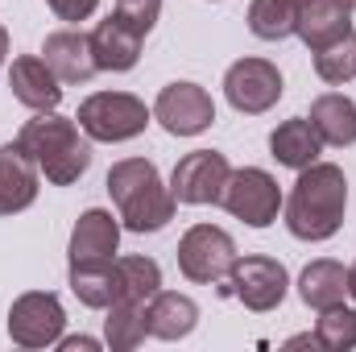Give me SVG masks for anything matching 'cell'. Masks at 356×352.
Listing matches in <instances>:
<instances>
[{"mask_svg":"<svg viewBox=\"0 0 356 352\" xmlns=\"http://www.w3.org/2000/svg\"><path fill=\"white\" fill-rule=\"evenodd\" d=\"M220 207L236 220H245L249 228H269L282 211V186L277 178L261 170V166H245V170H232L224 182V199Z\"/></svg>","mask_w":356,"mask_h":352,"instance_id":"cell-6","label":"cell"},{"mask_svg":"<svg viewBox=\"0 0 356 352\" xmlns=\"http://www.w3.org/2000/svg\"><path fill=\"white\" fill-rule=\"evenodd\" d=\"M42 58L46 67L58 75V83H88L91 75L99 71L95 58H91V42L88 33H75V29H58L42 42Z\"/></svg>","mask_w":356,"mask_h":352,"instance_id":"cell-16","label":"cell"},{"mask_svg":"<svg viewBox=\"0 0 356 352\" xmlns=\"http://www.w3.org/2000/svg\"><path fill=\"white\" fill-rule=\"evenodd\" d=\"M8 88L13 95L25 104V108H33V112H58V104H63V83H58V75L46 67V58H38V54H21V58H13V67H8Z\"/></svg>","mask_w":356,"mask_h":352,"instance_id":"cell-13","label":"cell"},{"mask_svg":"<svg viewBox=\"0 0 356 352\" xmlns=\"http://www.w3.org/2000/svg\"><path fill=\"white\" fill-rule=\"evenodd\" d=\"M344 294H348V269L340 262H332V257H319L298 273V298L315 311H327V307L344 303Z\"/></svg>","mask_w":356,"mask_h":352,"instance_id":"cell-22","label":"cell"},{"mask_svg":"<svg viewBox=\"0 0 356 352\" xmlns=\"http://www.w3.org/2000/svg\"><path fill=\"white\" fill-rule=\"evenodd\" d=\"M21 150L38 162V170L54 186H71L88 175L91 166V137L79 129V120L58 112H38L17 133Z\"/></svg>","mask_w":356,"mask_h":352,"instance_id":"cell-2","label":"cell"},{"mask_svg":"<svg viewBox=\"0 0 356 352\" xmlns=\"http://www.w3.org/2000/svg\"><path fill=\"white\" fill-rule=\"evenodd\" d=\"M145 319H149V336L158 340H186L199 323V307L191 294H178V290H158L149 303H145Z\"/></svg>","mask_w":356,"mask_h":352,"instance_id":"cell-18","label":"cell"},{"mask_svg":"<svg viewBox=\"0 0 356 352\" xmlns=\"http://www.w3.org/2000/svg\"><path fill=\"white\" fill-rule=\"evenodd\" d=\"M116 273H120V298L149 303L162 290V265L154 257H116Z\"/></svg>","mask_w":356,"mask_h":352,"instance_id":"cell-25","label":"cell"},{"mask_svg":"<svg viewBox=\"0 0 356 352\" xmlns=\"http://www.w3.org/2000/svg\"><path fill=\"white\" fill-rule=\"evenodd\" d=\"M145 336H149L145 303L116 298V303L108 307V319H104V344H108L112 352H133Z\"/></svg>","mask_w":356,"mask_h":352,"instance_id":"cell-24","label":"cell"},{"mask_svg":"<svg viewBox=\"0 0 356 352\" xmlns=\"http://www.w3.org/2000/svg\"><path fill=\"white\" fill-rule=\"evenodd\" d=\"M46 4H50V13L58 21H88L99 0H46Z\"/></svg>","mask_w":356,"mask_h":352,"instance_id":"cell-28","label":"cell"},{"mask_svg":"<svg viewBox=\"0 0 356 352\" xmlns=\"http://www.w3.org/2000/svg\"><path fill=\"white\" fill-rule=\"evenodd\" d=\"M294 33L315 54V50H323V46H332L340 38H353V8L344 0H315L311 8H302Z\"/></svg>","mask_w":356,"mask_h":352,"instance_id":"cell-17","label":"cell"},{"mask_svg":"<svg viewBox=\"0 0 356 352\" xmlns=\"http://www.w3.org/2000/svg\"><path fill=\"white\" fill-rule=\"evenodd\" d=\"M315 340H319V349L327 352H348L356 349V311L348 307H327V311H319V319H315Z\"/></svg>","mask_w":356,"mask_h":352,"instance_id":"cell-26","label":"cell"},{"mask_svg":"<svg viewBox=\"0 0 356 352\" xmlns=\"http://www.w3.org/2000/svg\"><path fill=\"white\" fill-rule=\"evenodd\" d=\"M58 349L63 352H95L99 340H91V336H67V340H58Z\"/></svg>","mask_w":356,"mask_h":352,"instance_id":"cell-29","label":"cell"},{"mask_svg":"<svg viewBox=\"0 0 356 352\" xmlns=\"http://www.w3.org/2000/svg\"><path fill=\"white\" fill-rule=\"evenodd\" d=\"M315 75L332 88H344L348 79H356V38H340L315 50Z\"/></svg>","mask_w":356,"mask_h":352,"instance_id":"cell-27","label":"cell"},{"mask_svg":"<svg viewBox=\"0 0 356 352\" xmlns=\"http://www.w3.org/2000/svg\"><path fill=\"white\" fill-rule=\"evenodd\" d=\"M88 42H91V58H95L99 71H133L137 58H141L145 33L133 29L120 13H112V17H104V21L91 29Z\"/></svg>","mask_w":356,"mask_h":352,"instance_id":"cell-12","label":"cell"},{"mask_svg":"<svg viewBox=\"0 0 356 352\" xmlns=\"http://www.w3.org/2000/svg\"><path fill=\"white\" fill-rule=\"evenodd\" d=\"M79 129L88 133L91 141H108V145H120V141H133L145 133L149 125V108L129 95V91H95L79 104Z\"/></svg>","mask_w":356,"mask_h":352,"instance_id":"cell-4","label":"cell"},{"mask_svg":"<svg viewBox=\"0 0 356 352\" xmlns=\"http://www.w3.org/2000/svg\"><path fill=\"white\" fill-rule=\"evenodd\" d=\"M232 175L228 158L216 154V150H195L186 154L170 175V195L178 203H191V207H207V203H220L224 199V182Z\"/></svg>","mask_w":356,"mask_h":352,"instance_id":"cell-10","label":"cell"},{"mask_svg":"<svg viewBox=\"0 0 356 352\" xmlns=\"http://www.w3.org/2000/svg\"><path fill=\"white\" fill-rule=\"evenodd\" d=\"M348 294H353V298H356V262L348 265Z\"/></svg>","mask_w":356,"mask_h":352,"instance_id":"cell-31","label":"cell"},{"mask_svg":"<svg viewBox=\"0 0 356 352\" xmlns=\"http://www.w3.org/2000/svg\"><path fill=\"white\" fill-rule=\"evenodd\" d=\"M104 186H108V195L120 211V224L129 232H162L175 220L178 199L170 195V186L162 182L149 158H120L108 170Z\"/></svg>","mask_w":356,"mask_h":352,"instance_id":"cell-3","label":"cell"},{"mask_svg":"<svg viewBox=\"0 0 356 352\" xmlns=\"http://www.w3.org/2000/svg\"><path fill=\"white\" fill-rule=\"evenodd\" d=\"M120 249V216L104 211V207H88L79 216V224L71 228V262H108Z\"/></svg>","mask_w":356,"mask_h":352,"instance_id":"cell-15","label":"cell"},{"mask_svg":"<svg viewBox=\"0 0 356 352\" xmlns=\"http://www.w3.org/2000/svg\"><path fill=\"white\" fill-rule=\"evenodd\" d=\"M224 95L236 112L261 116L282 99V71L269 58H241L224 71Z\"/></svg>","mask_w":356,"mask_h":352,"instance_id":"cell-9","label":"cell"},{"mask_svg":"<svg viewBox=\"0 0 356 352\" xmlns=\"http://www.w3.org/2000/svg\"><path fill=\"white\" fill-rule=\"evenodd\" d=\"M4 54H8V29L0 25V63H4Z\"/></svg>","mask_w":356,"mask_h":352,"instance_id":"cell-30","label":"cell"},{"mask_svg":"<svg viewBox=\"0 0 356 352\" xmlns=\"http://www.w3.org/2000/svg\"><path fill=\"white\" fill-rule=\"evenodd\" d=\"M307 120L315 125V133L323 137V145H336V150L356 145V104L348 95H340V91L319 95L311 104V116Z\"/></svg>","mask_w":356,"mask_h":352,"instance_id":"cell-21","label":"cell"},{"mask_svg":"<svg viewBox=\"0 0 356 352\" xmlns=\"http://www.w3.org/2000/svg\"><path fill=\"white\" fill-rule=\"evenodd\" d=\"M269 154L290 166V170H302L311 162H319L323 154V137L315 133V125L307 116H294V120H282L273 133H269Z\"/></svg>","mask_w":356,"mask_h":352,"instance_id":"cell-20","label":"cell"},{"mask_svg":"<svg viewBox=\"0 0 356 352\" xmlns=\"http://www.w3.org/2000/svg\"><path fill=\"white\" fill-rule=\"evenodd\" d=\"M63 328H67V311L50 290H29L8 307V336L21 349H50L63 340Z\"/></svg>","mask_w":356,"mask_h":352,"instance_id":"cell-7","label":"cell"},{"mask_svg":"<svg viewBox=\"0 0 356 352\" xmlns=\"http://www.w3.org/2000/svg\"><path fill=\"white\" fill-rule=\"evenodd\" d=\"M344 4H348V8H353V13H356V0H344Z\"/></svg>","mask_w":356,"mask_h":352,"instance_id":"cell-32","label":"cell"},{"mask_svg":"<svg viewBox=\"0 0 356 352\" xmlns=\"http://www.w3.org/2000/svg\"><path fill=\"white\" fill-rule=\"evenodd\" d=\"M315 0H253L249 4V29L261 42H282L298 29V17Z\"/></svg>","mask_w":356,"mask_h":352,"instance_id":"cell-23","label":"cell"},{"mask_svg":"<svg viewBox=\"0 0 356 352\" xmlns=\"http://www.w3.org/2000/svg\"><path fill=\"white\" fill-rule=\"evenodd\" d=\"M236 265V241L216 228V224H195L182 232L178 241V269L186 282H199V286H211V282H228Z\"/></svg>","mask_w":356,"mask_h":352,"instance_id":"cell-5","label":"cell"},{"mask_svg":"<svg viewBox=\"0 0 356 352\" xmlns=\"http://www.w3.org/2000/svg\"><path fill=\"white\" fill-rule=\"evenodd\" d=\"M154 120L170 133V137H199L216 125V104L207 88L199 83H166L154 99Z\"/></svg>","mask_w":356,"mask_h":352,"instance_id":"cell-8","label":"cell"},{"mask_svg":"<svg viewBox=\"0 0 356 352\" xmlns=\"http://www.w3.org/2000/svg\"><path fill=\"white\" fill-rule=\"evenodd\" d=\"M38 162L21 150V141L0 145V216H17L38 199Z\"/></svg>","mask_w":356,"mask_h":352,"instance_id":"cell-14","label":"cell"},{"mask_svg":"<svg viewBox=\"0 0 356 352\" xmlns=\"http://www.w3.org/2000/svg\"><path fill=\"white\" fill-rule=\"evenodd\" d=\"M348 178L336 162H311L298 170V182L286 199V228L298 241H332L344 224Z\"/></svg>","mask_w":356,"mask_h":352,"instance_id":"cell-1","label":"cell"},{"mask_svg":"<svg viewBox=\"0 0 356 352\" xmlns=\"http://www.w3.org/2000/svg\"><path fill=\"white\" fill-rule=\"evenodd\" d=\"M71 294L91 307V311H108L120 298V273H116V257L108 262H71Z\"/></svg>","mask_w":356,"mask_h":352,"instance_id":"cell-19","label":"cell"},{"mask_svg":"<svg viewBox=\"0 0 356 352\" xmlns=\"http://www.w3.org/2000/svg\"><path fill=\"white\" fill-rule=\"evenodd\" d=\"M286 286H290V278H286L282 262H273V257H236L224 294H232L249 311H273L286 298Z\"/></svg>","mask_w":356,"mask_h":352,"instance_id":"cell-11","label":"cell"}]
</instances>
